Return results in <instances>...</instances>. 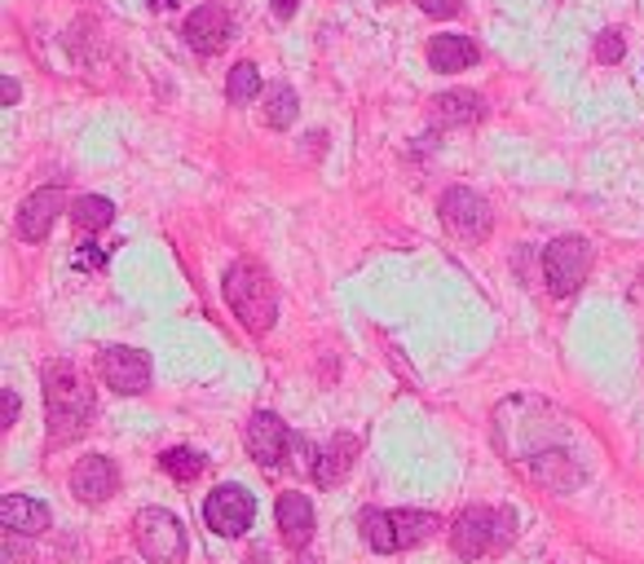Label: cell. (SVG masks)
<instances>
[{"label": "cell", "mask_w": 644, "mask_h": 564, "mask_svg": "<svg viewBox=\"0 0 644 564\" xmlns=\"http://www.w3.org/2000/svg\"><path fill=\"white\" fill-rule=\"evenodd\" d=\"M45 406H49V436L53 445L71 441L84 432L93 419V388L71 362H49L45 367Z\"/></svg>", "instance_id": "6da1fadb"}, {"label": "cell", "mask_w": 644, "mask_h": 564, "mask_svg": "<svg viewBox=\"0 0 644 564\" xmlns=\"http://www.w3.org/2000/svg\"><path fill=\"white\" fill-rule=\"evenodd\" d=\"M222 291H226L230 313H235L248 331L265 335V331L274 326V317H278V291H274L270 274H265L257 261H235V265L226 269Z\"/></svg>", "instance_id": "7a4b0ae2"}, {"label": "cell", "mask_w": 644, "mask_h": 564, "mask_svg": "<svg viewBox=\"0 0 644 564\" xmlns=\"http://www.w3.org/2000/svg\"><path fill=\"white\" fill-rule=\"evenodd\" d=\"M516 538V516L508 507H468L451 525V547L464 560H486L494 551H508Z\"/></svg>", "instance_id": "3957f363"}, {"label": "cell", "mask_w": 644, "mask_h": 564, "mask_svg": "<svg viewBox=\"0 0 644 564\" xmlns=\"http://www.w3.org/2000/svg\"><path fill=\"white\" fill-rule=\"evenodd\" d=\"M133 542L151 564H181L186 560V525L168 507H142L133 516Z\"/></svg>", "instance_id": "277c9868"}, {"label": "cell", "mask_w": 644, "mask_h": 564, "mask_svg": "<svg viewBox=\"0 0 644 564\" xmlns=\"http://www.w3.org/2000/svg\"><path fill=\"white\" fill-rule=\"evenodd\" d=\"M438 212H442V220H446V230H451L455 239H464V243H481V239L490 235V225H494L490 203H486L477 190H468V185H451V190L442 194Z\"/></svg>", "instance_id": "5b68a950"}, {"label": "cell", "mask_w": 644, "mask_h": 564, "mask_svg": "<svg viewBox=\"0 0 644 564\" xmlns=\"http://www.w3.org/2000/svg\"><path fill=\"white\" fill-rule=\"evenodd\" d=\"M587 269H592V248L579 235H565L544 252V278L552 296H574L587 283Z\"/></svg>", "instance_id": "8992f818"}, {"label": "cell", "mask_w": 644, "mask_h": 564, "mask_svg": "<svg viewBox=\"0 0 644 564\" xmlns=\"http://www.w3.org/2000/svg\"><path fill=\"white\" fill-rule=\"evenodd\" d=\"M203 520L212 533H222V538H239L252 529L257 520V499L243 490V485H217L207 494L203 503Z\"/></svg>", "instance_id": "52a82bcc"}, {"label": "cell", "mask_w": 644, "mask_h": 564, "mask_svg": "<svg viewBox=\"0 0 644 564\" xmlns=\"http://www.w3.org/2000/svg\"><path fill=\"white\" fill-rule=\"evenodd\" d=\"M97 371H102L106 388H116L120 397H133V393L151 388V358L142 349H129V345L102 349L97 353Z\"/></svg>", "instance_id": "ba28073f"}, {"label": "cell", "mask_w": 644, "mask_h": 564, "mask_svg": "<svg viewBox=\"0 0 644 564\" xmlns=\"http://www.w3.org/2000/svg\"><path fill=\"white\" fill-rule=\"evenodd\" d=\"M525 472L539 481L544 490H557V494H570V490H579L583 485V464L570 455V449H561V445H544V449H534V455L525 459Z\"/></svg>", "instance_id": "9c48e42d"}, {"label": "cell", "mask_w": 644, "mask_h": 564, "mask_svg": "<svg viewBox=\"0 0 644 564\" xmlns=\"http://www.w3.org/2000/svg\"><path fill=\"white\" fill-rule=\"evenodd\" d=\"M291 445H296V436L287 432V423H283L278 415L261 410V415L248 419V449H252V459H257L261 468H270V472L283 468L287 455H291Z\"/></svg>", "instance_id": "30bf717a"}, {"label": "cell", "mask_w": 644, "mask_h": 564, "mask_svg": "<svg viewBox=\"0 0 644 564\" xmlns=\"http://www.w3.org/2000/svg\"><path fill=\"white\" fill-rule=\"evenodd\" d=\"M71 494L84 503V507H97L106 499H116L120 494V468L106 459V455H88L75 464L71 472Z\"/></svg>", "instance_id": "8fae6325"}, {"label": "cell", "mask_w": 644, "mask_h": 564, "mask_svg": "<svg viewBox=\"0 0 644 564\" xmlns=\"http://www.w3.org/2000/svg\"><path fill=\"white\" fill-rule=\"evenodd\" d=\"M181 36H186V45H190L194 53L212 58V53H222V49L230 45V14H226L222 5H199V10L186 19Z\"/></svg>", "instance_id": "7c38bea8"}, {"label": "cell", "mask_w": 644, "mask_h": 564, "mask_svg": "<svg viewBox=\"0 0 644 564\" xmlns=\"http://www.w3.org/2000/svg\"><path fill=\"white\" fill-rule=\"evenodd\" d=\"M62 212H67V194H62L58 185H45V190L27 194L23 207H19V235H23L27 243H40V239L53 230V220H58Z\"/></svg>", "instance_id": "4fadbf2b"}, {"label": "cell", "mask_w": 644, "mask_h": 564, "mask_svg": "<svg viewBox=\"0 0 644 564\" xmlns=\"http://www.w3.org/2000/svg\"><path fill=\"white\" fill-rule=\"evenodd\" d=\"M358 449H362V441L349 436V432H341V436H332L327 445H322V449H318V464L309 468V477L318 481V490L341 485V481L349 477V468L358 464Z\"/></svg>", "instance_id": "5bb4252c"}, {"label": "cell", "mask_w": 644, "mask_h": 564, "mask_svg": "<svg viewBox=\"0 0 644 564\" xmlns=\"http://www.w3.org/2000/svg\"><path fill=\"white\" fill-rule=\"evenodd\" d=\"M274 520H278V533H283V542L291 551L309 547V538H313V503L305 494H278Z\"/></svg>", "instance_id": "9a60e30c"}, {"label": "cell", "mask_w": 644, "mask_h": 564, "mask_svg": "<svg viewBox=\"0 0 644 564\" xmlns=\"http://www.w3.org/2000/svg\"><path fill=\"white\" fill-rule=\"evenodd\" d=\"M0 525L23 533V538H36V533H45L53 525V516H49L45 503H36L27 494H5V499H0Z\"/></svg>", "instance_id": "2e32d148"}, {"label": "cell", "mask_w": 644, "mask_h": 564, "mask_svg": "<svg viewBox=\"0 0 644 564\" xmlns=\"http://www.w3.org/2000/svg\"><path fill=\"white\" fill-rule=\"evenodd\" d=\"M477 58H481V49L460 32H442V36L428 40V62H433V71H442V75L468 71V67H477Z\"/></svg>", "instance_id": "e0dca14e"}, {"label": "cell", "mask_w": 644, "mask_h": 564, "mask_svg": "<svg viewBox=\"0 0 644 564\" xmlns=\"http://www.w3.org/2000/svg\"><path fill=\"white\" fill-rule=\"evenodd\" d=\"M481 116H486V101L473 88H451V93H438L433 97V124L460 129V124H477Z\"/></svg>", "instance_id": "ac0fdd59"}, {"label": "cell", "mask_w": 644, "mask_h": 564, "mask_svg": "<svg viewBox=\"0 0 644 564\" xmlns=\"http://www.w3.org/2000/svg\"><path fill=\"white\" fill-rule=\"evenodd\" d=\"M389 520H393V538H397V551H406V547H419V542H428L438 529H442V520L433 516V512H389Z\"/></svg>", "instance_id": "d6986e66"}, {"label": "cell", "mask_w": 644, "mask_h": 564, "mask_svg": "<svg viewBox=\"0 0 644 564\" xmlns=\"http://www.w3.org/2000/svg\"><path fill=\"white\" fill-rule=\"evenodd\" d=\"M67 212H71V225L84 230V235H97V230H106V225L116 220V203L102 199V194H80V199H71Z\"/></svg>", "instance_id": "ffe728a7"}, {"label": "cell", "mask_w": 644, "mask_h": 564, "mask_svg": "<svg viewBox=\"0 0 644 564\" xmlns=\"http://www.w3.org/2000/svg\"><path fill=\"white\" fill-rule=\"evenodd\" d=\"M300 116V97L291 84H270L265 88V124L270 129H291Z\"/></svg>", "instance_id": "44dd1931"}, {"label": "cell", "mask_w": 644, "mask_h": 564, "mask_svg": "<svg viewBox=\"0 0 644 564\" xmlns=\"http://www.w3.org/2000/svg\"><path fill=\"white\" fill-rule=\"evenodd\" d=\"M159 468L172 477V481H199L203 477V468H207V459L199 455V449H190V445H172V449H164L159 455Z\"/></svg>", "instance_id": "7402d4cb"}, {"label": "cell", "mask_w": 644, "mask_h": 564, "mask_svg": "<svg viewBox=\"0 0 644 564\" xmlns=\"http://www.w3.org/2000/svg\"><path fill=\"white\" fill-rule=\"evenodd\" d=\"M257 93H261V71H257L252 62H239V67L230 71V80H226V97H230L235 106H248Z\"/></svg>", "instance_id": "603a6c76"}, {"label": "cell", "mask_w": 644, "mask_h": 564, "mask_svg": "<svg viewBox=\"0 0 644 564\" xmlns=\"http://www.w3.org/2000/svg\"><path fill=\"white\" fill-rule=\"evenodd\" d=\"M622 53H627V45H622V32H600V40H596V58L600 62H622Z\"/></svg>", "instance_id": "cb8c5ba5"}, {"label": "cell", "mask_w": 644, "mask_h": 564, "mask_svg": "<svg viewBox=\"0 0 644 564\" xmlns=\"http://www.w3.org/2000/svg\"><path fill=\"white\" fill-rule=\"evenodd\" d=\"M415 5H419L424 14H433V19H455V14L464 10V0H415Z\"/></svg>", "instance_id": "d4e9b609"}, {"label": "cell", "mask_w": 644, "mask_h": 564, "mask_svg": "<svg viewBox=\"0 0 644 564\" xmlns=\"http://www.w3.org/2000/svg\"><path fill=\"white\" fill-rule=\"evenodd\" d=\"M19 419V393L14 388H5V428Z\"/></svg>", "instance_id": "484cf974"}, {"label": "cell", "mask_w": 644, "mask_h": 564, "mask_svg": "<svg viewBox=\"0 0 644 564\" xmlns=\"http://www.w3.org/2000/svg\"><path fill=\"white\" fill-rule=\"evenodd\" d=\"M296 5H300V0H274V14H278V19H291Z\"/></svg>", "instance_id": "4316f807"}, {"label": "cell", "mask_w": 644, "mask_h": 564, "mask_svg": "<svg viewBox=\"0 0 644 564\" xmlns=\"http://www.w3.org/2000/svg\"><path fill=\"white\" fill-rule=\"evenodd\" d=\"M0 97L14 106V101H19V80H5V84H0Z\"/></svg>", "instance_id": "83f0119b"}, {"label": "cell", "mask_w": 644, "mask_h": 564, "mask_svg": "<svg viewBox=\"0 0 644 564\" xmlns=\"http://www.w3.org/2000/svg\"><path fill=\"white\" fill-rule=\"evenodd\" d=\"M261 560H265V551H261V547H257V551H252V564H261Z\"/></svg>", "instance_id": "f1b7e54d"}, {"label": "cell", "mask_w": 644, "mask_h": 564, "mask_svg": "<svg viewBox=\"0 0 644 564\" xmlns=\"http://www.w3.org/2000/svg\"><path fill=\"white\" fill-rule=\"evenodd\" d=\"M296 564H318V560H313V555H300V560H296Z\"/></svg>", "instance_id": "f546056e"}, {"label": "cell", "mask_w": 644, "mask_h": 564, "mask_svg": "<svg viewBox=\"0 0 644 564\" xmlns=\"http://www.w3.org/2000/svg\"><path fill=\"white\" fill-rule=\"evenodd\" d=\"M111 564H133V560H111Z\"/></svg>", "instance_id": "4dcf8cb0"}]
</instances>
